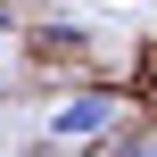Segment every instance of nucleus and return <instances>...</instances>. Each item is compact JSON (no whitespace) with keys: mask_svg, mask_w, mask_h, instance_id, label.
<instances>
[{"mask_svg":"<svg viewBox=\"0 0 157 157\" xmlns=\"http://www.w3.org/2000/svg\"><path fill=\"white\" fill-rule=\"evenodd\" d=\"M116 157H157V132H124V149Z\"/></svg>","mask_w":157,"mask_h":157,"instance_id":"2","label":"nucleus"},{"mask_svg":"<svg viewBox=\"0 0 157 157\" xmlns=\"http://www.w3.org/2000/svg\"><path fill=\"white\" fill-rule=\"evenodd\" d=\"M99 132H116V91H66V99L50 108V141H58V149L99 141Z\"/></svg>","mask_w":157,"mask_h":157,"instance_id":"1","label":"nucleus"},{"mask_svg":"<svg viewBox=\"0 0 157 157\" xmlns=\"http://www.w3.org/2000/svg\"><path fill=\"white\" fill-rule=\"evenodd\" d=\"M0 108H8V83H0Z\"/></svg>","mask_w":157,"mask_h":157,"instance_id":"5","label":"nucleus"},{"mask_svg":"<svg viewBox=\"0 0 157 157\" xmlns=\"http://www.w3.org/2000/svg\"><path fill=\"white\" fill-rule=\"evenodd\" d=\"M17 157H58V141H41V149H17Z\"/></svg>","mask_w":157,"mask_h":157,"instance_id":"3","label":"nucleus"},{"mask_svg":"<svg viewBox=\"0 0 157 157\" xmlns=\"http://www.w3.org/2000/svg\"><path fill=\"white\" fill-rule=\"evenodd\" d=\"M141 8H149V0H141Z\"/></svg>","mask_w":157,"mask_h":157,"instance_id":"6","label":"nucleus"},{"mask_svg":"<svg viewBox=\"0 0 157 157\" xmlns=\"http://www.w3.org/2000/svg\"><path fill=\"white\" fill-rule=\"evenodd\" d=\"M0 33H8V8H0Z\"/></svg>","mask_w":157,"mask_h":157,"instance_id":"4","label":"nucleus"}]
</instances>
